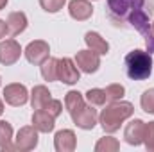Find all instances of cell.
Segmentation results:
<instances>
[{"mask_svg": "<svg viewBox=\"0 0 154 152\" xmlns=\"http://www.w3.org/2000/svg\"><path fill=\"white\" fill-rule=\"evenodd\" d=\"M154 13L152 0H108V16L116 27L136 29L147 45V52H154V38L151 32V16Z\"/></svg>", "mask_w": 154, "mask_h": 152, "instance_id": "1", "label": "cell"}, {"mask_svg": "<svg viewBox=\"0 0 154 152\" xmlns=\"http://www.w3.org/2000/svg\"><path fill=\"white\" fill-rule=\"evenodd\" d=\"M134 113V108L131 102H109V106H106V109H102V113L99 116V122L102 125V129L106 132H115L120 129V125L131 118Z\"/></svg>", "mask_w": 154, "mask_h": 152, "instance_id": "2", "label": "cell"}, {"mask_svg": "<svg viewBox=\"0 0 154 152\" xmlns=\"http://www.w3.org/2000/svg\"><path fill=\"white\" fill-rule=\"evenodd\" d=\"M125 72L133 81H143L152 74V57L149 52L133 50L125 56Z\"/></svg>", "mask_w": 154, "mask_h": 152, "instance_id": "3", "label": "cell"}, {"mask_svg": "<svg viewBox=\"0 0 154 152\" xmlns=\"http://www.w3.org/2000/svg\"><path fill=\"white\" fill-rule=\"evenodd\" d=\"M81 70L77 68V65L70 57H63L57 59V81L65 82V84H75L79 81Z\"/></svg>", "mask_w": 154, "mask_h": 152, "instance_id": "4", "label": "cell"}, {"mask_svg": "<svg viewBox=\"0 0 154 152\" xmlns=\"http://www.w3.org/2000/svg\"><path fill=\"white\" fill-rule=\"evenodd\" d=\"M75 65L81 72L93 74L100 66V57H99L97 52H93L90 48L88 50H81V52H77V56H75Z\"/></svg>", "mask_w": 154, "mask_h": 152, "instance_id": "5", "label": "cell"}, {"mask_svg": "<svg viewBox=\"0 0 154 152\" xmlns=\"http://www.w3.org/2000/svg\"><path fill=\"white\" fill-rule=\"evenodd\" d=\"M4 99L9 106H23L29 99V93H27V88L20 82H13V84H7L4 88Z\"/></svg>", "mask_w": 154, "mask_h": 152, "instance_id": "6", "label": "cell"}, {"mask_svg": "<svg viewBox=\"0 0 154 152\" xmlns=\"http://www.w3.org/2000/svg\"><path fill=\"white\" fill-rule=\"evenodd\" d=\"M48 43L43 41V39H36V41H31L25 48V57L31 65H41L45 59H48Z\"/></svg>", "mask_w": 154, "mask_h": 152, "instance_id": "7", "label": "cell"}, {"mask_svg": "<svg viewBox=\"0 0 154 152\" xmlns=\"http://www.w3.org/2000/svg\"><path fill=\"white\" fill-rule=\"evenodd\" d=\"M38 145V129L34 125L22 127L16 134V143L14 147L18 150H32Z\"/></svg>", "mask_w": 154, "mask_h": 152, "instance_id": "8", "label": "cell"}, {"mask_svg": "<svg viewBox=\"0 0 154 152\" xmlns=\"http://www.w3.org/2000/svg\"><path fill=\"white\" fill-rule=\"evenodd\" d=\"M20 54H22V48L14 39H5L0 43V63L2 65L5 66L14 65L20 59Z\"/></svg>", "mask_w": 154, "mask_h": 152, "instance_id": "9", "label": "cell"}, {"mask_svg": "<svg viewBox=\"0 0 154 152\" xmlns=\"http://www.w3.org/2000/svg\"><path fill=\"white\" fill-rule=\"evenodd\" d=\"M72 120L81 129H93L97 123V111L93 109V106H84L82 109L72 114Z\"/></svg>", "mask_w": 154, "mask_h": 152, "instance_id": "10", "label": "cell"}, {"mask_svg": "<svg viewBox=\"0 0 154 152\" xmlns=\"http://www.w3.org/2000/svg\"><path fill=\"white\" fill-rule=\"evenodd\" d=\"M143 131H145V123L136 118L127 123V127L124 131V138L129 145H140V143H143Z\"/></svg>", "mask_w": 154, "mask_h": 152, "instance_id": "11", "label": "cell"}, {"mask_svg": "<svg viewBox=\"0 0 154 152\" xmlns=\"http://www.w3.org/2000/svg\"><path fill=\"white\" fill-rule=\"evenodd\" d=\"M54 145H56V150L57 152H72L75 150V145H77V140H75V134L74 131L70 129H63L56 134L54 138Z\"/></svg>", "mask_w": 154, "mask_h": 152, "instance_id": "12", "label": "cell"}, {"mask_svg": "<svg viewBox=\"0 0 154 152\" xmlns=\"http://www.w3.org/2000/svg\"><path fill=\"white\" fill-rule=\"evenodd\" d=\"M68 11H70V16L77 22H84L93 14V7L88 0H72L68 4Z\"/></svg>", "mask_w": 154, "mask_h": 152, "instance_id": "13", "label": "cell"}, {"mask_svg": "<svg viewBox=\"0 0 154 152\" xmlns=\"http://www.w3.org/2000/svg\"><path fill=\"white\" fill-rule=\"evenodd\" d=\"M5 25H7V32H9L11 36H18V34L23 32L25 27H27V16H25V13H22V11L11 13V14L7 16Z\"/></svg>", "mask_w": 154, "mask_h": 152, "instance_id": "14", "label": "cell"}, {"mask_svg": "<svg viewBox=\"0 0 154 152\" xmlns=\"http://www.w3.org/2000/svg\"><path fill=\"white\" fill-rule=\"evenodd\" d=\"M54 116L50 113H47L45 109H36L32 114V125L38 129V132H50L54 129Z\"/></svg>", "mask_w": 154, "mask_h": 152, "instance_id": "15", "label": "cell"}, {"mask_svg": "<svg viewBox=\"0 0 154 152\" xmlns=\"http://www.w3.org/2000/svg\"><path fill=\"white\" fill-rule=\"evenodd\" d=\"M84 41H86L88 48L93 50V52H97L99 56H104V54L109 52V45H108V41L102 38L100 34H97V32H86Z\"/></svg>", "mask_w": 154, "mask_h": 152, "instance_id": "16", "label": "cell"}, {"mask_svg": "<svg viewBox=\"0 0 154 152\" xmlns=\"http://www.w3.org/2000/svg\"><path fill=\"white\" fill-rule=\"evenodd\" d=\"M50 99H52L50 91L45 86H34L32 93H31V106H32V109H43Z\"/></svg>", "mask_w": 154, "mask_h": 152, "instance_id": "17", "label": "cell"}, {"mask_svg": "<svg viewBox=\"0 0 154 152\" xmlns=\"http://www.w3.org/2000/svg\"><path fill=\"white\" fill-rule=\"evenodd\" d=\"M11 140H13V127L9 122L5 120H0V149L2 150H13L16 147L11 145Z\"/></svg>", "mask_w": 154, "mask_h": 152, "instance_id": "18", "label": "cell"}, {"mask_svg": "<svg viewBox=\"0 0 154 152\" xmlns=\"http://www.w3.org/2000/svg\"><path fill=\"white\" fill-rule=\"evenodd\" d=\"M65 106H66V111L70 114L77 113L79 109H82L86 104H84V99L79 91H68L66 97H65Z\"/></svg>", "mask_w": 154, "mask_h": 152, "instance_id": "19", "label": "cell"}, {"mask_svg": "<svg viewBox=\"0 0 154 152\" xmlns=\"http://www.w3.org/2000/svg\"><path fill=\"white\" fill-rule=\"evenodd\" d=\"M41 77L48 82L57 81V59L56 57H48L41 63Z\"/></svg>", "mask_w": 154, "mask_h": 152, "instance_id": "20", "label": "cell"}, {"mask_svg": "<svg viewBox=\"0 0 154 152\" xmlns=\"http://www.w3.org/2000/svg\"><path fill=\"white\" fill-rule=\"evenodd\" d=\"M120 149V143L116 141L115 138H100L95 145V150L97 152H116Z\"/></svg>", "mask_w": 154, "mask_h": 152, "instance_id": "21", "label": "cell"}, {"mask_svg": "<svg viewBox=\"0 0 154 152\" xmlns=\"http://www.w3.org/2000/svg\"><path fill=\"white\" fill-rule=\"evenodd\" d=\"M104 93H106V102H116V100H120L124 97L125 90H124L122 84H109L104 90Z\"/></svg>", "mask_w": 154, "mask_h": 152, "instance_id": "22", "label": "cell"}, {"mask_svg": "<svg viewBox=\"0 0 154 152\" xmlns=\"http://www.w3.org/2000/svg\"><path fill=\"white\" fill-rule=\"evenodd\" d=\"M86 100L90 102V106H104L106 104V93H104V90L93 88L86 93Z\"/></svg>", "mask_w": 154, "mask_h": 152, "instance_id": "23", "label": "cell"}, {"mask_svg": "<svg viewBox=\"0 0 154 152\" xmlns=\"http://www.w3.org/2000/svg\"><path fill=\"white\" fill-rule=\"evenodd\" d=\"M140 104H142V109H143L145 113L154 114V88L152 90H147V91L142 95Z\"/></svg>", "mask_w": 154, "mask_h": 152, "instance_id": "24", "label": "cell"}, {"mask_svg": "<svg viewBox=\"0 0 154 152\" xmlns=\"http://www.w3.org/2000/svg\"><path fill=\"white\" fill-rule=\"evenodd\" d=\"M143 143H145L147 150L154 152V122L145 123V131H143Z\"/></svg>", "mask_w": 154, "mask_h": 152, "instance_id": "25", "label": "cell"}, {"mask_svg": "<svg viewBox=\"0 0 154 152\" xmlns=\"http://www.w3.org/2000/svg\"><path fill=\"white\" fill-rule=\"evenodd\" d=\"M66 0H39V5L47 11V13H57L59 9H63Z\"/></svg>", "mask_w": 154, "mask_h": 152, "instance_id": "26", "label": "cell"}, {"mask_svg": "<svg viewBox=\"0 0 154 152\" xmlns=\"http://www.w3.org/2000/svg\"><path fill=\"white\" fill-rule=\"evenodd\" d=\"M47 113H50L54 118H57L59 114H61V111H63V104L59 102V100H56V99H50L47 104H45V108H43Z\"/></svg>", "mask_w": 154, "mask_h": 152, "instance_id": "27", "label": "cell"}, {"mask_svg": "<svg viewBox=\"0 0 154 152\" xmlns=\"http://www.w3.org/2000/svg\"><path fill=\"white\" fill-rule=\"evenodd\" d=\"M5 34H7V25H5L4 20H0V39L5 38Z\"/></svg>", "mask_w": 154, "mask_h": 152, "instance_id": "28", "label": "cell"}, {"mask_svg": "<svg viewBox=\"0 0 154 152\" xmlns=\"http://www.w3.org/2000/svg\"><path fill=\"white\" fill-rule=\"evenodd\" d=\"M5 4H7V0H0V11L5 7Z\"/></svg>", "mask_w": 154, "mask_h": 152, "instance_id": "29", "label": "cell"}, {"mask_svg": "<svg viewBox=\"0 0 154 152\" xmlns=\"http://www.w3.org/2000/svg\"><path fill=\"white\" fill-rule=\"evenodd\" d=\"M4 113V104H2V100H0V114Z\"/></svg>", "mask_w": 154, "mask_h": 152, "instance_id": "30", "label": "cell"}, {"mask_svg": "<svg viewBox=\"0 0 154 152\" xmlns=\"http://www.w3.org/2000/svg\"><path fill=\"white\" fill-rule=\"evenodd\" d=\"M151 32H152V38H154V22L151 23Z\"/></svg>", "mask_w": 154, "mask_h": 152, "instance_id": "31", "label": "cell"}]
</instances>
